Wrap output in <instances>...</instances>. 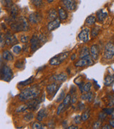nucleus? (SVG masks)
I'll return each mask as SVG.
<instances>
[{
  "mask_svg": "<svg viewBox=\"0 0 114 129\" xmlns=\"http://www.w3.org/2000/svg\"><path fill=\"white\" fill-rule=\"evenodd\" d=\"M70 93H71V94H74V93H75V88L73 87V86L71 87V90H70Z\"/></svg>",
  "mask_w": 114,
  "mask_h": 129,
  "instance_id": "obj_52",
  "label": "nucleus"
},
{
  "mask_svg": "<svg viewBox=\"0 0 114 129\" xmlns=\"http://www.w3.org/2000/svg\"><path fill=\"white\" fill-rule=\"evenodd\" d=\"M90 116V110H89V109H87V111H85V112H84L83 114L81 115V117H82V120H83V121H87V119H89Z\"/></svg>",
  "mask_w": 114,
  "mask_h": 129,
  "instance_id": "obj_29",
  "label": "nucleus"
},
{
  "mask_svg": "<svg viewBox=\"0 0 114 129\" xmlns=\"http://www.w3.org/2000/svg\"><path fill=\"white\" fill-rule=\"evenodd\" d=\"M65 98H66V93H65V91L63 90L61 91V92L60 93V95L59 96V98H57L56 102H60L63 101Z\"/></svg>",
  "mask_w": 114,
  "mask_h": 129,
  "instance_id": "obj_32",
  "label": "nucleus"
},
{
  "mask_svg": "<svg viewBox=\"0 0 114 129\" xmlns=\"http://www.w3.org/2000/svg\"><path fill=\"white\" fill-rule=\"evenodd\" d=\"M67 128L68 129H78V126H70L69 127H67Z\"/></svg>",
  "mask_w": 114,
  "mask_h": 129,
  "instance_id": "obj_50",
  "label": "nucleus"
},
{
  "mask_svg": "<svg viewBox=\"0 0 114 129\" xmlns=\"http://www.w3.org/2000/svg\"><path fill=\"white\" fill-rule=\"evenodd\" d=\"M76 101H77V95L74 94L72 98V103H75Z\"/></svg>",
  "mask_w": 114,
  "mask_h": 129,
  "instance_id": "obj_48",
  "label": "nucleus"
},
{
  "mask_svg": "<svg viewBox=\"0 0 114 129\" xmlns=\"http://www.w3.org/2000/svg\"><path fill=\"white\" fill-rule=\"evenodd\" d=\"M88 55H90V52H89V49L87 47H84L80 49V59H82L83 57H85Z\"/></svg>",
  "mask_w": 114,
  "mask_h": 129,
  "instance_id": "obj_22",
  "label": "nucleus"
},
{
  "mask_svg": "<svg viewBox=\"0 0 114 129\" xmlns=\"http://www.w3.org/2000/svg\"><path fill=\"white\" fill-rule=\"evenodd\" d=\"M18 14V9L16 6L11 7V15L13 19H15Z\"/></svg>",
  "mask_w": 114,
  "mask_h": 129,
  "instance_id": "obj_25",
  "label": "nucleus"
},
{
  "mask_svg": "<svg viewBox=\"0 0 114 129\" xmlns=\"http://www.w3.org/2000/svg\"><path fill=\"white\" fill-rule=\"evenodd\" d=\"M65 105H63V104H60V105L59 106V107H58V109H57V114L58 115H59L61 112L65 109Z\"/></svg>",
  "mask_w": 114,
  "mask_h": 129,
  "instance_id": "obj_38",
  "label": "nucleus"
},
{
  "mask_svg": "<svg viewBox=\"0 0 114 129\" xmlns=\"http://www.w3.org/2000/svg\"><path fill=\"white\" fill-rule=\"evenodd\" d=\"M99 30H100V29H99V27H94V28H92V37L97 36L99 34Z\"/></svg>",
  "mask_w": 114,
  "mask_h": 129,
  "instance_id": "obj_35",
  "label": "nucleus"
},
{
  "mask_svg": "<svg viewBox=\"0 0 114 129\" xmlns=\"http://www.w3.org/2000/svg\"><path fill=\"white\" fill-rule=\"evenodd\" d=\"M21 42H23V43H27L28 41V37L25 35H23L21 38Z\"/></svg>",
  "mask_w": 114,
  "mask_h": 129,
  "instance_id": "obj_41",
  "label": "nucleus"
},
{
  "mask_svg": "<svg viewBox=\"0 0 114 129\" xmlns=\"http://www.w3.org/2000/svg\"><path fill=\"white\" fill-rule=\"evenodd\" d=\"M99 119H104L106 117V114L104 112H101V113L99 114Z\"/></svg>",
  "mask_w": 114,
  "mask_h": 129,
  "instance_id": "obj_47",
  "label": "nucleus"
},
{
  "mask_svg": "<svg viewBox=\"0 0 114 129\" xmlns=\"http://www.w3.org/2000/svg\"><path fill=\"white\" fill-rule=\"evenodd\" d=\"M111 125H105V126L102 128L103 129H111Z\"/></svg>",
  "mask_w": 114,
  "mask_h": 129,
  "instance_id": "obj_53",
  "label": "nucleus"
},
{
  "mask_svg": "<svg viewBox=\"0 0 114 129\" xmlns=\"http://www.w3.org/2000/svg\"><path fill=\"white\" fill-rule=\"evenodd\" d=\"M78 107H79L80 110H83L84 108H85V105H84V104H82V103H80V105H78Z\"/></svg>",
  "mask_w": 114,
  "mask_h": 129,
  "instance_id": "obj_49",
  "label": "nucleus"
},
{
  "mask_svg": "<svg viewBox=\"0 0 114 129\" xmlns=\"http://www.w3.org/2000/svg\"><path fill=\"white\" fill-rule=\"evenodd\" d=\"M75 54H73V55L71 56V59L74 60L75 59Z\"/></svg>",
  "mask_w": 114,
  "mask_h": 129,
  "instance_id": "obj_54",
  "label": "nucleus"
},
{
  "mask_svg": "<svg viewBox=\"0 0 114 129\" xmlns=\"http://www.w3.org/2000/svg\"><path fill=\"white\" fill-rule=\"evenodd\" d=\"M111 115H112V119H114V111H113V112L112 113V114H111Z\"/></svg>",
  "mask_w": 114,
  "mask_h": 129,
  "instance_id": "obj_56",
  "label": "nucleus"
},
{
  "mask_svg": "<svg viewBox=\"0 0 114 129\" xmlns=\"http://www.w3.org/2000/svg\"><path fill=\"white\" fill-rule=\"evenodd\" d=\"M93 63L92 58L90 55L83 57L81 59L79 60L77 63H75V66L77 67H85L86 66H90Z\"/></svg>",
  "mask_w": 114,
  "mask_h": 129,
  "instance_id": "obj_6",
  "label": "nucleus"
},
{
  "mask_svg": "<svg viewBox=\"0 0 114 129\" xmlns=\"http://www.w3.org/2000/svg\"><path fill=\"white\" fill-rule=\"evenodd\" d=\"M92 100H93V94L92 92H88V93H87V100L90 102L92 101Z\"/></svg>",
  "mask_w": 114,
  "mask_h": 129,
  "instance_id": "obj_42",
  "label": "nucleus"
},
{
  "mask_svg": "<svg viewBox=\"0 0 114 129\" xmlns=\"http://www.w3.org/2000/svg\"><path fill=\"white\" fill-rule=\"evenodd\" d=\"M29 21L32 23H38L40 21H41V16L37 13H32L29 16Z\"/></svg>",
  "mask_w": 114,
  "mask_h": 129,
  "instance_id": "obj_14",
  "label": "nucleus"
},
{
  "mask_svg": "<svg viewBox=\"0 0 114 129\" xmlns=\"http://www.w3.org/2000/svg\"><path fill=\"white\" fill-rule=\"evenodd\" d=\"M32 2L35 7H41L42 4V0H32Z\"/></svg>",
  "mask_w": 114,
  "mask_h": 129,
  "instance_id": "obj_39",
  "label": "nucleus"
},
{
  "mask_svg": "<svg viewBox=\"0 0 114 129\" xmlns=\"http://www.w3.org/2000/svg\"><path fill=\"white\" fill-rule=\"evenodd\" d=\"M114 83L113 76H107L104 79V85L106 86H110Z\"/></svg>",
  "mask_w": 114,
  "mask_h": 129,
  "instance_id": "obj_21",
  "label": "nucleus"
},
{
  "mask_svg": "<svg viewBox=\"0 0 114 129\" xmlns=\"http://www.w3.org/2000/svg\"><path fill=\"white\" fill-rule=\"evenodd\" d=\"M114 56V44L108 42L105 46L104 49V57L107 59H111Z\"/></svg>",
  "mask_w": 114,
  "mask_h": 129,
  "instance_id": "obj_5",
  "label": "nucleus"
},
{
  "mask_svg": "<svg viewBox=\"0 0 114 129\" xmlns=\"http://www.w3.org/2000/svg\"><path fill=\"white\" fill-rule=\"evenodd\" d=\"M40 94V87L37 85H32V87H27L24 89L18 94V98L21 102L28 101L34 100Z\"/></svg>",
  "mask_w": 114,
  "mask_h": 129,
  "instance_id": "obj_1",
  "label": "nucleus"
},
{
  "mask_svg": "<svg viewBox=\"0 0 114 129\" xmlns=\"http://www.w3.org/2000/svg\"><path fill=\"white\" fill-rule=\"evenodd\" d=\"M18 40L16 35H11L9 33H8L6 35V43L8 45H11L17 43Z\"/></svg>",
  "mask_w": 114,
  "mask_h": 129,
  "instance_id": "obj_10",
  "label": "nucleus"
},
{
  "mask_svg": "<svg viewBox=\"0 0 114 129\" xmlns=\"http://www.w3.org/2000/svg\"><path fill=\"white\" fill-rule=\"evenodd\" d=\"M100 126H101V122H100V121H97V122H95V123L94 124L93 128H94V129L99 128V127H100Z\"/></svg>",
  "mask_w": 114,
  "mask_h": 129,
  "instance_id": "obj_45",
  "label": "nucleus"
},
{
  "mask_svg": "<svg viewBox=\"0 0 114 129\" xmlns=\"http://www.w3.org/2000/svg\"><path fill=\"white\" fill-rule=\"evenodd\" d=\"M51 79L54 80V81H58V82H64L67 79V75L66 73H61L60 74H58V75L53 76L51 78Z\"/></svg>",
  "mask_w": 114,
  "mask_h": 129,
  "instance_id": "obj_15",
  "label": "nucleus"
},
{
  "mask_svg": "<svg viewBox=\"0 0 114 129\" xmlns=\"http://www.w3.org/2000/svg\"><path fill=\"white\" fill-rule=\"evenodd\" d=\"M109 124H110L113 128H114V119H112V120H110V121H109Z\"/></svg>",
  "mask_w": 114,
  "mask_h": 129,
  "instance_id": "obj_51",
  "label": "nucleus"
},
{
  "mask_svg": "<svg viewBox=\"0 0 114 129\" xmlns=\"http://www.w3.org/2000/svg\"><path fill=\"white\" fill-rule=\"evenodd\" d=\"M32 128L33 129H43L45 127H44V125L41 124L40 123L35 122L32 124Z\"/></svg>",
  "mask_w": 114,
  "mask_h": 129,
  "instance_id": "obj_34",
  "label": "nucleus"
},
{
  "mask_svg": "<svg viewBox=\"0 0 114 129\" xmlns=\"http://www.w3.org/2000/svg\"><path fill=\"white\" fill-rule=\"evenodd\" d=\"M62 3L63 6L69 11H74L77 7L75 0H62Z\"/></svg>",
  "mask_w": 114,
  "mask_h": 129,
  "instance_id": "obj_8",
  "label": "nucleus"
},
{
  "mask_svg": "<svg viewBox=\"0 0 114 129\" xmlns=\"http://www.w3.org/2000/svg\"><path fill=\"white\" fill-rule=\"evenodd\" d=\"M11 28L16 32L27 31L29 29V25L27 19L25 17H21L11 23Z\"/></svg>",
  "mask_w": 114,
  "mask_h": 129,
  "instance_id": "obj_2",
  "label": "nucleus"
},
{
  "mask_svg": "<svg viewBox=\"0 0 114 129\" xmlns=\"http://www.w3.org/2000/svg\"><path fill=\"white\" fill-rule=\"evenodd\" d=\"M34 80V77L31 76L30 78H29L28 80H24V81H21V83H19V85H23V86H25V85H28L29 84H30L32 83V81Z\"/></svg>",
  "mask_w": 114,
  "mask_h": 129,
  "instance_id": "obj_27",
  "label": "nucleus"
},
{
  "mask_svg": "<svg viewBox=\"0 0 114 129\" xmlns=\"http://www.w3.org/2000/svg\"><path fill=\"white\" fill-rule=\"evenodd\" d=\"M90 52H91V56L94 60L98 59L99 55V47L97 45H94L91 47Z\"/></svg>",
  "mask_w": 114,
  "mask_h": 129,
  "instance_id": "obj_11",
  "label": "nucleus"
},
{
  "mask_svg": "<svg viewBox=\"0 0 114 129\" xmlns=\"http://www.w3.org/2000/svg\"><path fill=\"white\" fill-rule=\"evenodd\" d=\"M109 107H112L114 105V94L113 96H111L110 98V101H109Z\"/></svg>",
  "mask_w": 114,
  "mask_h": 129,
  "instance_id": "obj_46",
  "label": "nucleus"
},
{
  "mask_svg": "<svg viewBox=\"0 0 114 129\" xmlns=\"http://www.w3.org/2000/svg\"><path fill=\"white\" fill-rule=\"evenodd\" d=\"M12 51L14 54H20L21 52L22 51V47H21L20 45H14L13 47H12Z\"/></svg>",
  "mask_w": 114,
  "mask_h": 129,
  "instance_id": "obj_30",
  "label": "nucleus"
},
{
  "mask_svg": "<svg viewBox=\"0 0 114 129\" xmlns=\"http://www.w3.org/2000/svg\"><path fill=\"white\" fill-rule=\"evenodd\" d=\"M13 78V72L10 68L7 65L2 66L1 69V78L6 82H9Z\"/></svg>",
  "mask_w": 114,
  "mask_h": 129,
  "instance_id": "obj_4",
  "label": "nucleus"
},
{
  "mask_svg": "<svg viewBox=\"0 0 114 129\" xmlns=\"http://www.w3.org/2000/svg\"><path fill=\"white\" fill-rule=\"evenodd\" d=\"M97 18H98V21H100V22H102L107 17L108 14L107 12H104L102 9H101L100 11H99L97 12Z\"/></svg>",
  "mask_w": 114,
  "mask_h": 129,
  "instance_id": "obj_19",
  "label": "nucleus"
},
{
  "mask_svg": "<svg viewBox=\"0 0 114 129\" xmlns=\"http://www.w3.org/2000/svg\"><path fill=\"white\" fill-rule=\"evenodd\" d=\"M91 87H92V83L90 82H88L87 83H86L84 85V91L88 92L91 90Z\"/></svg>",
  "mask_w": 114,
  "mask_h": 129,
  "instance_id": "obj_37",
  "label": "nucleus"
},
{
  "mask_svg": "<svg viewBox=\"0 0 114 129\" xmlns=\"http://www.w3.org/2000/svg\"><path fill=\"white\" fill-rule=\"evenodd\" d=\"M71 102H72V97L70 94H68L66 95V98H64V100H63V103L65 105V107H68L70 104Z\"/></svg>",
  "mask_w": 114,
  "mask_h": 129,
  "instance_id": "obj_24",
  "label": "nucleus"
},
{
  "mask_svg": "<svg viewBox=\"0 0 114 129\" xmlns=\"http://www.w3.org/2000/svg\"><path fill=\"white\" fill-rule=\"evenodd\" d=\"M25 63V60H19V61H16V63L15 64V66L17 69H23V68H24Z\"/></svg>",
  "mask_w": 114,
  "mask_h": 129,
  "instance_id": "obj_28",
  "label": "nucleus"
},
{
  "mask_svg": "<svg viewBox=\"0 0 114 129\" xmlns=\"http://www.w3.org/2000/svg\"><path fill=\"white\" fill-rule=\"evenodd\" d=\"M96 22V17L94 16H90L87 18L86 23L88 25H93Z\"/></svg>",
  "mask_w": 114,
  "mask_h": 129,
  "instance_id": "obj_26",
  "label": "nucleus"
},
{
  "mask_svg": "<svg viewBox=\"0 0 114 129\" xmlns=\"http://www.w3.org/2000/svg\"><path fill=\"white\" fill-rule=\"evenodd\" d=\"M40 101L39 100H32L31 101L28 102L26 105H28L29 109H37L39 107Z\"/></svg>",
  "mask_w": 114,
  "mask_h": 129,
  "instance_id": "obj_16",
  "label": "nucleus"
},
{
  "mask_svg": "<svg viewBox=\"0 0 114 129\" xmlns=\"http://www.w3.org/2000/svg\"><path fill=\"white\" fill-rule=\"evenodd\" d=\"M30 42H31V50L33 52H35L42 45L41 42L39 40V36H37V35H33Z\"/></svg>",
  "mask_w": 114,
  "mask_h": 129,
  "instance_id": "obj_7",
  "label": "nucleus"
},
{
  "mask_svg": "<svg viewBox=\"0 0 114 129\" xmlns=\"http://www.w3.org/2000/svg\"><path fill=\"white\" fill-rule=\"evenodd\" d=\"M113 111L114 110L113 108H106L103 109V112H105L106 114H112Z\"/></svg>",
  "mask_w": 114,
  "mask_h": 129,
  "instance_id": "obj_40",
  "label": "nucleus"
},
{
  "mask_svg": "<svg viewBox=\"0 0 114 129\" xmlns=\"http://www.w3.org/2000/svg\"><path fill=\"white\" fill-rule=\"evenodd\" d=\"M59 26H60V21H59V18H56L55 20L50 21L49 23L47 28H48V30L49 31H52L57 28H59Z\"/></svg>",
  "mask_w": 114,
  "mask_h": 129,
  "instance_id": "obj_13",
  "label": "nucleus"
},
{
  "mask_svg": "<svg viewBox=\"0 0 114 129\" xmlns=\"http://www.w3.org/2000/svg\"><path fill=\"white\" fill-rule=\"evenodd\" d=\"M58 90H59V86L56 83L50 84L47 87V92L49 94H55Z\"/></svg>",
  "mask_w": 114,
  "mask_h": 129,
  "instance_id": "obj_12",
  "label": "nucleus"
},
{
  "mask_svg": "<svg viewBox=\"0 0 114 129\" xmlns=\"http://www.w3.org/2000/svg\"><path fill=\"white\" fill-rule=\"evenodd\" d=\"M83 120H82V117H81V116L80 115H77L75 116V117H74V119H73V121L76 124H79L81 123Z\"/></svg>",
  "mask_w": 114,
  "mask_h": 129,
  "instance_id": "obj_36",
  "label": "nucleus"
},
{
  "mask_svg": "<svg viewBox=\"0 0 114 129\" xmlns=\"http://www.w3.org/2000/svg\"><path fill=\"white\" fill-rule=\"evenodd\" d=\"M47 2H49V3H52V2H54V0H47Z\"/></svg>",
  "mask_w": 114,
  "mask_h": 129,
  "instance_id": "obj_55",
  "label": "nucleus"
},
{
  "mask_svg": "<svg viewBox=\"0 0 114 129\" xmlns=\"http://www.w3.org/2000/svg\"><path fill=\"white\" fill-rule=\"evenodd\" d=\"M4 5L6 7H11V4L12 3V0H4Z\"/></svg>",
  "mask_w": 114,
  "mask_h": 129,
  "instance_id": "obj_43",
  "label": "nucleus"
},
{
  "mask_svg": "<svg viewBox=\"0 0 114 129\" xmlns=\"http://www.w3.org/2000/svg\"><path fill=\"white\" fill-rule=\"evenodd\" d=\"M89 33H90V30L88 28H85L80 33L78 38L81 41L87 42L89 40Z\"/></svg>",
  "mask_w": 114,
  "mask_h": 129,
  "instance_id": "obj_9",
  "label": "nucleus"
},
{
  "mask_svg": "<svg viewBox=\"0 0 114 129\" xmlns=\"http://www.w3.org/2000/svg\"><path fill=\"white\" fill-rule=\"evenodd\" d=\"M33 118H34V115H33V114H32V113H28V114H27L26 115H25L24 116V120L25 121H28V122H29V121H30L32 119H33Z\"/></svg>",
  "mask_w": 114,
  "mask_h": 129,
  "instance_id": "obj_33",
  "label": "nucleus"
},
{
  "mask_svg": "<svg viewBox=\"0 0 114 129\" xmlns=\"http://www.w3.org/2000/svg\"><path fill=\"white\" fill-rule=\"evenodd\" d=\"M0 42H1V48H3L4 46V45H5V42H6V41H5V40H4L3 36H2V35H1Z\"/></svg>",
  "mask_w": 114,
  "mask_h": 129,
  "instance_id": "obj_44",
  "label": "nucleus"
},
{
  "mask_svg": "<svg viewBox=\"0 0 114 129\" xmlns=\"http://www.w3.org/2000/svg\"><path fill=\"white\" fill-rule=\"evenodd\" d=\"M56 18H57V12L54 9H52L49 11L48 19L49 21H54V19H56Z\"/></svg>",
  "mask_w": 114,
  "mask_h": 129,
  "instance_id": "obj_20",
  "label": "nucleus"
},
{
  "mask_svg": "<svg viewBox=\"0 0 114 129\" xmlns=\"http://www.w3.org/2000/svg\"><path fill=\"white\" fill-rule=\"evenodd\" d=\"M59 15L61 20H66L68 17V14L63 9H59Z\"/></svg>",
  "mask_w": 114,
  "mask_h": 129,
  "instance_id": "obj_23",
  "label": "nucleus"
},
{
  "mask_svg": "<svg viewBox=\"0 0 114 129\" xmlns=\"http://www.w3.org/2000/svg\"><path fill=\"white\" fill-rule=\"evenodd\" d=\"M26 109H28V107L27 105H22V106H20L18 108L16 109V112H17V113H21V112H25Z\"/></svg>",
  "mask_w": 114,
  "mask_h": 129,
  "instance_id": "obj_31",
  "label": "nucleus"
},
{
  "mask_svg": "<svg viewBox=\"0 0 114 129\" xmlns=\"http://www.w3.org/2000/svg\"><path fill=\"white\" fill-rule=\"evenodd\" d=\"M2 57L4 59L7 61H13L14 59V56L9 50H5L2 53Z\"/></svg>",
  "mask_w": 114,
  "mask_h": 129,
  "instance_id": "obj_18",
  "label": "nucleus"
},
{
  "mask_svg": "<svg viewBox=\"0 0 114 129\" xmlns=\"http://www.w3.org/2000/svg\"><path fill=\"white\" fill-rule=\"evenodd\" d=\"M47 116V112L46 111L45 109H42L41 110H40L38 112L37 116V119L39 121H42L43 119H45Z\"/></svg>",
  "mask_w": 114,
  "mask_h": 129,
  "instance_id": "obj_17",
  "label": "nucleus"
},
{
  "mask_svg": "<svg viewBox=\"0 0 114 129\" xmlns=\"http://www.w3.org/2000/svg\"><path fill=\"white\" fill-rule=\"evenodd\" d=\"M68 55H69V52L59 54L58 55H56L54 57L52 58L49 63L52 66H58L62 63L63 61H65L68 58Z\"/></svg>",
  "mask_w": 114,
  "mask_h": 129,
  "instance_id": "obj_3",
  "label": "nucleus"
}]
</instances>
